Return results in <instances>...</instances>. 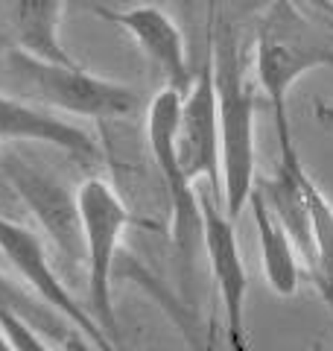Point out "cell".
Listing matches in <instances>:
<instances>
[{
    "instance_id": "obj_1",
    "label": "cell",
    "mask_w": 333,
    "mask_h": 351,
    "mask_svg": "<svg viewBox=\"0 0 333 351\" xmlns=\"http://www.w3.org/2000/svg\"><path fill=\"white\" fill-rule=\"evenodd\" d=\"M208 47L214 59L217 85V120H219V176H222V208L228 217H240L258 179V97L246 80L243 50L237 29L222 21L214 24L210 9Z\"/></svg>"
},
{
    "instance_id": "obj_2",
    "label": "cell",
    "mask_w": 333,
    "mask_h": 351,
    "mask_svg": "<svg viewBox=\"0 0 333 351\" xmlns=\"http://www.w3.org/2000/svg\"><path fill=\"white\" fill-rule=\"evenodd\" d=\"M333 68V41L295 0H275L254 32V82L272 108L278 144H290V94L304 73Z\"/></svg>"
},
{
    "instance_id": "obj_3",
    "label": "cell",
    "mask_w": 333,
    "mask_h": 351,
    "mask_svg": "<svg viewBox=\"0 0 333 351\" xmlns=\"http://www.w3.org/2000/svg\"><path fill=\"white\" fill-rule=\"evenodd\" d=\"M3 56L6 71L18 82H24L27 91L36 94V100L50 108H59V112L106 123V120L132 117L140 108V94L135 88L97 76L85 71L79 62L38 59L21 50L3 53Z\"/></svg>"
},
{
    "instance_id": "obj_4",
    "label": "cell",
    "mask_w": 333,
    "mask_h": 351,
    "mask_svg": "<svg viewBox=\"0 0 333 351\" xmlns=\"http://www.w3.org/2000/svg\"><path fill=\"white\" fill-rule=\"evenodd\" d=\"M76 208L82 223V255H85V287L88 311L106 337L117 346V316H114V261L126 228L135 223L126 202L106 179H85L76 188Z\"/></svg>"
},
{
    "instance_id": "obj_5",
    "label": "cell",
    "mask_w": 333,
    "mask_h": 351,
    "mask_svg": "<svg viewBox=\"0 0 333 351\" xmlns=\"http://www.w3.org/2000/svg\"><path fill=\"white\" fill-rule=\"evenodd\" d=\"M179 106H182V91H175L170 85L152 97L149 112H147V144L164 182L166 199H170V211H173L170 232H173V243L182 258L184 281H187V272H190L199 249H202L199 246L202 243V202H199V193L193 191L196 182H190V176L184 173L179 161V152H175Z\"/></svg>"
},
{
    "instance_id": "obj_6",
    "label": "cell",
    "mask_w": 333,
    "mask_h": 351,
    "mask_svg": "<svg viewBox=\"0 0 333 351\" xmlns=\"http://www.w3.org/2000/svg\"><path fill=\"white\" fill-rule=\"evenodd\" d=\"M0 258H3L6 267L12 269L32 293L41 295L53 311H59L73 328H79L91 348H114V343L106 337V331L94 322L88 304L76 299V295L64 287L59 272L53 269L47 246H44L38 232H32L29 226L0 214Z\"/></svg>"
},
{
    "instance_id": "obj_7",
    "label": "cell",
    "mask_w": 333,
    "mask_h": 351,
    "mask_svg": "<svg viewBox=\"0 0 333 351\" xmlns=\"http://www.w3.org/2000/svg\"><path fill=\"white\" fill-rule=\"evenodd\" d=\"M202 202V252L210 267V278L217 287V299L222 307V331L228 346L243 351L246 339V293H249V272L246 261L237 243L234 217L222 208L214 196H199Z\"/></svg>"
},
{
    "instance_id": "obj_8",
    "label": "cell",
    "mask_w": 333,
    "mask_h": 351,
    "mask_svg": "<svg viewBox=\"0 0 333 351\" xmlns=\"http://www.w3.org/2000/svg\"><path fill=\"white\" fill-rule=\"evenodd\" d=\"M0 173L12 184V191L24 199L32 217L41 223L59 255L76 263L82 258V223L79 208H76V191H71L64 182H59L50 170L32 164L18 152H3L0 156Z\"/></svg>"
},
{
    "instance_id": "obj_9",
    "label": "cell",
    "mask_w": 333,
    "mask_h": 351,
    "mask_svg": "<svg viewBox=\"0 0 333 351\" xmlns=\"http://www.w3.org/2000/svg\"><path fill=\"white\" fill-rule=\"evenodd\" d=\"M175 152L190 182L205 179L210 196L222 205V176H219V120H217V85L210 47L193 73L190 88L182 94L179 123H175Z\"/></svg>"
},
{
    "instance_id": "obj_10",
    "label": "cell",
    "mask_w": 333,
    "mask_h": 351,
    "mask_svg": "<svg viewBox=\"0 0 333 351\" xmlns=\"http://www.w3.org/2000/svg\"><path fill=\"white\" fill-rule=\"evenodd\" d=\"M97 12L111 24L129 32V38L138 44L140 53L149 59V64L164 76V82L175 88V91H187L193 82V64L187 59L184 36L179 24L155 3H140L132 9H103Z\"/></svg>"
},
{
    "instance_id": "obj_11",
    "label": "cell",
    "mask_w": 333,
    "mask_h": 351,
    "mask_svg": "<svg viewBox=\"0 0 333 351\" xmlns=\"http://www.w3.org/2000/svg\"><path fill=\"white\" fill-rule=\"evenodd\" d=\"M64 0H0V56L32 53L38 59L76 62L62 44Z\"/></svg>"
},
{
    "instance_id": "obj_12",
    "label": "cell",
    "mask_w": 333,
    "mask_h": 351,
    "mask_svg": "<svg viewBox=\"0 0 333 351\" xmlns=\"http://www.w3.org/2000/svg\"><path fill=\"white\" fill-rule=\"evenodd\" d=\"M0 141L56 147L82 161H97L99 156L94 138L85 129L3 91H0Z\"/></svg>"
},
{
    "instance_id": "obj_13",
    "label": "cell",
    "mask_w": 333,
    "mask_h": 351,
    "mask_svg": "<svg viewBox=\"0 0 333 351\" xmlns=\"http://www.w3.org/2000/svg\"><path fill=\"white\" fill-rule=\"evenodd\" d=\"M249 211L258 228V246H260V263H263V276L269 281V287L278 295H293L301 281V263H298V249L290 240V234L284 232V226L278 223V217L269 211V205L260 196V191L254 188L249 196Z\"/></svg>"
},
{
    "instance_id": "obj_14",
    "label": "cell",
    "mask_w": 333,
    "mask_h": 351,
    "mask_svg": "<svg viewBox=\"0 0 333 351\" xmlns=\"http://www.w3.org/2000/svg\"><path fill=\"white\" fill-rule=\"evenodd\" d=\"M6 313L24 316L27 322L38 328L44 339H56L59 346H68V348H91L79 328H73L59 311H53L24 281L12 278V272L0 263V316H6Z\"/></svg>"
},
{
    "instance_id": "obj_15",
    "label": "cell",
    "mask_w": 333,
    "mask_h": 351,
    "mask_svg": "<svg viewBox=\"0 0 333 351\" xmlns=\"http://www.w3.org/2000/svg\"><path fill=\"white\" fill-rule=\"evenodd\" d=\"M307 205H310V226H313V258H310V276H313L321 299L333 313V202L316 179L307 173L304 179Z\"/></svg>"
},
{
    "instance_id": "obj_16",
    "label": "cell",
    "mask_w": 333,
    "mask_h": 351,
    "mask_svg": "<svg viewBox=\"0 0 333 351\" xmlns=\"http://www.w3.org/2000/svg\"><path fill=\"white\" fill-rule=\"evenodd\" d=\"M0 351H12V346H9V339L3 334V328H0Z\"/></svg>"
},
{
    "instance_id": "obj_17",
    "label": "cell",
    "mask_w": 333,
    "mask_h": 351,
    "mask_svg": "<svg viewBox=\"0 0 333 351\" xmlns=\"http://www.w3.org/2000/svg\"><path fill=\"white\" fill-rule=\"evenodd\" d=\"M313 3H319L325 12H333V0H313Z\"/></svg>"
},
{
    "instance_id": "obj_18",
    "label": "cell",
    "mask_w": 333,
    "mask_h": 351,
    "mask_svg": "<svg viewBox=\"0 0 333 351\" xmlns=\"http://www.w3.org/2000/svg\"><path fill=\"white\" fill-rule=\"evenodd\" d=\"M328 117H330V120H333V112H330V114H328Z\"/></svg>"
},
{
    "instance_id": "obj_19",
    "label": "cell",
    "mask_w": 333,
    "mask_h": 351,
    "mask_svg": "<svg viewBox=\"0 0 333 351\" xmlns=\"http://www.w3.org/2000/svg\"><path fill=\"white\" fill-rule=\"evenodd\" d=\"M330 15H333V12H330Z\"/></svg>"
}]
</instances>
